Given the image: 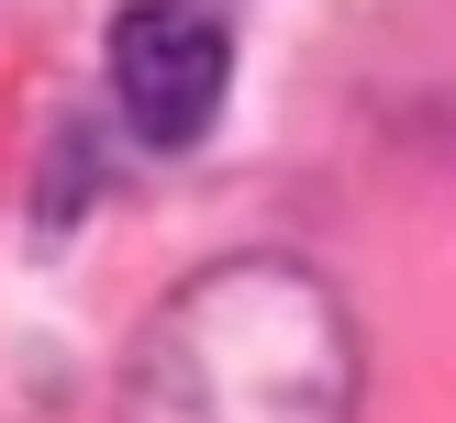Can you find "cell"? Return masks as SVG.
I'll list each match as a JSON object with an SVG mask.
<instances>
[{
	"instance_id": "cell-1",
	"label": "cell",
	"mask_w": 456,
	"mask_h": 423,
	"mask_svg": "<svg viewBox=\"0 0 456 423\" xmlns=\"http://www.w3.org/2000/svg\"><path fill=\"white\" fill-rule=\"evenodd\" d=\"M134 423H346V334L289 267L190 289L145 356Z\"/></svg>"
},
{
	"instance_id": "cell-2",
	"label": "cell",
	"mask_w": 456,
	"mask_h": 423,
	"mask_svg": "<svg viewBox=\"0 0 456 423\" xmlns=\"http://www.w3.org/2000/svg\"><path fill=\"white\" fill-rule=\"evenodd\" d=\"M223 78H234V45L200 0H134L111 22V101L145 145H200L223 111Z\"/></svg>"
}]
</instances>
